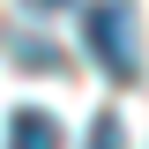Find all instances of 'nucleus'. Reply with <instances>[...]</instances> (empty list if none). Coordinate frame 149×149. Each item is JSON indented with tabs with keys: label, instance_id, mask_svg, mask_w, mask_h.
I'll list each match as a JSON object with an SVG mask.
<instances>
[{
	"label": "nucleus",
	"instance_id": "f257e3e1",
	"mask_svg": "<svg viewBox=\"0 0 149 149\" xmlns=\"http://www.w3.org/2000/svg\"><path fill=\"white\" fill-rule=\"evenodd\" d=\"M82 37H90V52H97V67H104V74H119V82H134V74H142L127 0H90V8H82Z\"/></svg>",
	"mask_w": 149,
	"mask_h": 149
},
{
	"label": "nucleus",
	"instance_id": "7ed1b4c3",
	"mask_svg": "<svg viewBox=\"0 0 149 149\" xmlns=\"http://www.w3.org/2000/svg\"><path fill=\"white\" fill-rule=\"evenodd\" d=\"M90 149H119V119H97V127H90Z\"/></svg>",
	"mask_w": 149,
	"mask_h": 149
},
{
	"label": "nucleus",
	"instance_id": "f03ea898",
	"mask_svg": "<svg viewBox=\"0 0 149 149\" xmlns=\"http://www.w3.org/2000/svg\"><path fill=\"white\" fill-rule=\"evenodd\" d=\"M8 149H60V119L52 112H15L8 119Z\"/></svg>",
	"mask_w": 149,
	"mask_h": 149
},
{
	"label": "nucleus",
	"instance_id": "20e7f679",
	"mask_svg": "<svg viewBox=\"0 0 149 149\" xmlns=\"http://www.w3.org/2000/svg\"><path fill=\"white\" fill-rule=\"evenodd\" d=\"M30 8H67V0H30Z\"/></svg>",
	"mask_w": 149,
	"mask_h": 149
}]
</instances>
